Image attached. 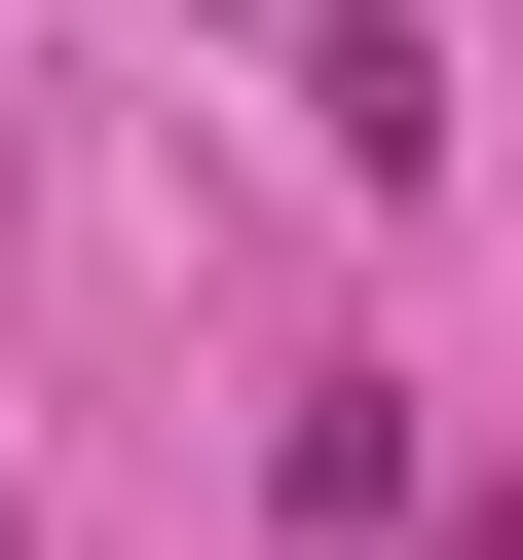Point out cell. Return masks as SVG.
Returning <instances> with one entry per match:
<instances>
[{
	"label": "cell",
	"mask_w": 523,
	"mask_h": 560,
	"mask_svg": "<svg viewBox=\"0 0 523 560\" xmlns=\"http://www.w3.org/2000/svg\"><path fill=\"white\" fill-rule=\"evenodd\" d=\"M411 560H523V486H449V523H411Z\"/></svg>",
	"instance_id": "obj_1"
}]
</instances>
